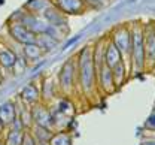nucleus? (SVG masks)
Instances as JSON below:
<instances>
[{
    "label": "nucleus",
    "instance_id": "1",
    "mask_svg": "<svg viewBox=\"0 0 155 145\" xmlns=\"http://www.w3.org/2000/svg\"><path fill=\"white\" fill-rule=\"evenodd\" d=\"M94 78H96V66L93 62V54L88 52V49L85 48L79 56V79H81V87L85 93L91 91Z\"/></svg>",
    "mask_w": 155,
    "mask_h": 145
},
{
    "label": "nucleus",
    "instance_id": "2",
    "mask_svg": "<svg viewBox=\"0 0 155 145\" xmlns=\"http://www.w3.org/2000/svg\"><path fill=\"white\" fill-rule=\"evenodd\" d=\"M131 54L137 69H142L145 64V46H143V33L136 30L131 36Z\"/></svg>",
    "mask_w": 155,
    "mask_h": 145
},
{
    "label": "nucleus",
    "instance_id": "3",
    "mask_svg": "<svg viewBox=\"0 0 155 145\" xmlns=\"http://www.w3.org/2000/svg\"><path fill=\"white\" fill-rule=\"evenodd\" d=\"M97 76H98V84L101 87V90L107 94L115 91V83H114V75H112V69L107 67L106 64H101L97 69Z\"/></svg>",
    "mask_w": 155,
    "mask_h": 145
},
{
    "label": "nucleus",
    "instance_id": "4",
    "mask_svg": "<svg viewBox=\"0 0 155 145\" xmlns=\"http://www.w3.org/2000/svg\"><path fill=\"white\" fill-rule=\"evenodd\" d=\"M11 35L14 36L15 41L21 42L24 45L27 43H36V33H33L28 27H25L22 22H17L11 27Z\"/></svg>",
    "mask_w": 155,
    "mask_h": 145
},
{
    "label": "nucleus",
    "instance_id": "5",
    "mask_svg": "<svg viewBox=\"0 0 155 145\" xmlns=\"http://www.w3.org/2000/svg\"><path fill=\"white\" fill-rule=\"evenodd\" d=\"M114 43L118 46V49L121 51V54L122 52L131 54V33L125 27H121L119 30L115 32Z\"/></svg>",
    "mask_w": 155,
    "mask_h": 145
},
{
    "label": "nucleus",
    "instance_id": "6",
    "mask_svg": "<svg viewBox=\"0 0 155 145\" xmlns=\"http://www.w3.org/2000/svg\"><path fill=\"white\" fill-rule=\"evenodd\" d=\"M122 62V54L121 51L118 49L114 42H110L106 48H104V64L110 69H114L118 63Z\"/></svg>",
    "mask_w": 155,
    "mask_h": 145
},
{
    "label": "nucleus",
    "instance_id": "7",
    "mask_svg": "<svg viewBox=\"0 0 155 145\" xmlns=\"http://www.w3.org/2000/svg\"><path fill=\"white\" fill-rule=\"evenodd\" d=\"M31 117H33V121L36 123V126H42V127H46V129H49L52 126L51 112L46 111L42 106H36V108L31 109Z\"/></svg>",
    "mask_w": 155,
    "mask_h": 145
},
{
    "label": "nucleus",
    "instance_id": "8",
    "mask_svg": "<svg viewBox=\"0 0 155 145\" xmlns=\"http://www.w3.org/2000/svg\"><path fill=\"white\" fill-rule=\"evenodd\" d=\"M143 46H145V60L148 63H155V33L148 32L143 35Z\"/></svg>",
    "mask_w": 155,
    "mask_h": 145
},
{
    "label": "nucleus",
    "instance_id": "9",
    "mask_svg": "<svg viewBox=\"0 0 155 145\" xmlns=\"http://www.w3.org/2000/svg\"><path fill=\"white\" fill-rule=\"evenodd\" d=\"M73 75H75V70H73V63L69 62L64 64L61 73H60V85L64 91H67L72 84H73Z\"/></svg>",
    "mask_w": 155,
    "mask_h": 145
},
{
    "label": "nucleus",
    "instance_id": "10",
    "mask_svg": "<svg viewBox=\"0 0 155 145\" xmlns=\"http://www.w3.org/2000/svg\"><path fill=\"white\" fill-rule=\"evenodd\" d=\"M15 118H17V108L12 102H6L0 106V121L3 124H11Z\"/></svg>",
    "mask_w": 155,
    "mask_h": 145
},
{
    "label": "nucleus",
    "instance_id": "11",
    "mask_svg": "<svg viewBox=\"0 0 155 145\" xmlns=\"http://www.w3.org/2000/svg\"><path fill=\"white\" fill-rule=\"evenodd\" d=\"M57 5L66 14H79L84 9V0H57Z\"/></svg>",
    "mask_w": 155,
    "mask_h": 145
},
{
    "label": "nucleus",
    "instance_id": "12",
    "mask_svg": "<svg viewBox=\"0 0 155 145\" xmlns=\"http://www.w3.org/2000/svg\"><path fill=\"white\" fill-rule=\"evenodd\" d=\"M36 43L40 46L42 51H51V49H54L57 46V39L49 36V35L42 33V35L36 36Z\"/></svg>",
    "mask_w": 155,
    "mask_h": 145
},
{
    "label": "nucleus",
    "instance_id": "13",
    "mask_svg": "<svg viewBox=\"0 0 155 145\" xmlns=\"http://www.w3.org/2000/svg\"><path fill=\"white\" fill-rule=\"evenodd\" d=\"M15 63H17V56L11 49L2 46V49H0V64L3 67H14Z\"/></svg>",
    "mask_w": 155,
    "mask_h": 145
},
{
    "label": "nucleus",
    "instance_id": "14",
    "mask_svg": "<svg viewBox=\"0 0 155 145\" xmlns=\"http://www.w3.org/2000/svg\"><path fill=\"white\" fill-rule=\"evenodd\" d=\"M45 18L49 21V24L51 25H63L66 20H64V15H63V12H60V11H54V9H51V8H48L46 11H45Z\"/></svg>",
    "mask_w": 155,
    "mask_h": 145
},
{
    "label": "nucleus",
    "instance_id": "15",
    "mask_svg": "<svg viewBox=\"0 0 155 145\" xmlns=\"http://www.w3.org/2000/svg\"><path fill=\"white\" fill-rule=\"evenodd\" d=\"M21 97H22V99H24L27 103L35 105L39 100V91H38V88H36L33 84L27 85V87H25V88L21 91Z\"/></svg>",
    "mask_w": 155,
    "mask_h": 145
},
{
    "label": "nucleus",
    "instance_id": "16",
    "mask_svg": "<svg viewBox=\"0 0 155 145\" xmlns=\"http://www.w3.org/2000/svg\"><path fill=\"white\" fill-rule=\"evenodd\" d=\"M112 75H114V83H115V87H121L122 84L125 83L127 79V73H125V66L124 63H118L115 67L112 69Z\"/></svg>",
    "mask_w": 155,
    "mask_h": 145
},
{
    "label": "nucleus",
    "instance_id": "17",
    "mask_svg": "<svg viewBox=\"0 0 155 145\" xmlns=\"http://www.w3.org/2000/svg\"><path fill=\"white\" fill-rule=\"evenodd\" d=\"M42 49H40V46H39L38 43H27L25 46H24V54H25V57L28 59V60H38L42 57Z\"/></svg>",
    "mask_w": 155,
    "mask_h": 145
},
{
    "label": "nucleus",
    "instance_id": "18",
    "mask_svg": "<svg viewBox=\"0 0 155 145\" xmlns=\"http://www.w3.org/2000/svg\"><path fill=\"white\" fill-rule=\"evenodd\" d=\"M49 145H72V138L67 132H60L57 135H52L49 139Z\"/></svg>",
    "mask_w": 155,
    "mask_h": 145
},
{
    "label": "nucleus",
    "instance_id": "19",
    "mask_svg": "<svg viewBox=\"0 0 155 145\" xmlns=\"http://www.w3.org/2000/svg\"><path fill=\"white\" fill-rule=\"evenodd\" d=\"M35 139L38 142H49L51 136H52V132L46 127H42V126H36L35 127Z\"/></svg>",
    "mask_w": 155,
    "mask_h": 145
},
{
    "label": "nucleus",
    "instance_id": "20",
    "mask_svg": "<svg viewBox=\"0 0 155 145\" xmlns=\"http://www.w3.org/2000/svg\"><path fill=\"white\" fill-rule=\"evenodd\" d=\"M22 138H24V133L19 132V130H11L6 136V141L5 145H22Z\"/></svg>",
    "mask_w": 155,
    "mask_h": 145
},
{
    "label": "nucleus",
    "instance_id": "21",
    "mask_svg": "<svg viewBox=\"0 0 155 145\" xmlns=\"http://www.w3.org/2000/svg\"><path fill=\"white\" fill-rule=\"evenodd\" d=\"M27 8H31V11H43V8L45 9H48V8H51V5L46 2V0H31L30 3H27Z\"/></svg>",
    "mask_w": 155,
    "mask_h": 145
},
{
    "label": "nucleus",
    "instance_id": "22",
    "mask_svg": "<svg viewBox=\"0 0 155 145\" xmlns=\"http://www.w3.org/2000/svg\"><path fill=\"white\" fill-rule=\"evenodd\" d=\"M22 145H38V141L35 139L33 135H30L28 132L24 133V138H22Z\"/></svg>",
    "mask_w": 155,
    "mask_h": 145
},
{
    "label": "nucleus",
    "instance_id": "23",
    "mask_svg": "<svg viewBox=\"0 0 155 145\" xmlns=\"http://www.w3.org/2000/svg\"><path fill=\"white\" fill-rule=\"evenodd\" d=\"M145 127H146V129H149V130H155V111L149 115V118L146 120Z\"/></svg>",
    "mask_w": 155,
    "mask_h": 145
},
{
    "label": "nucleus",
    "instance_id": "24",
    "mask_svg": "<svg viewBox=\"0 0 155 145\" xmlns=\"http://www.w3.org/2000/svg\"><path fill=\"white\" fill-rule=\"evenodd\" d=\"M11 126H12V130H19V132H22V129H24V124H22V121H21L19 118H15V120L11 123Z\"/></svg>",
    "mask_w": 155,
    "mask_h": 145
},
{
    "label": "nucleus",
    "instance_id": "25",
    "mask_svg": "<svg viewBox=\"0 0 155 145\" xmlns=\"http://www.w3.org/2000/svg\"><path fill=\"white\" fill-rule=\"evenodd\" d=\"M79 38H81V36H75V38H72V39H70L69 42H66V45L63 46V49H67V48H69L70 45H73V43H75V42H76L78 39H79Z\"/></svg>",
    "mask_w": 155,
    "mask_h": 145
},
{
    "label": "nucleus",
    "instance_id": "26",
    "mask_svg": "<svg viewBox=\"0 0 155 145\" xmlns=\"http://www.w3.org/2000/svg\"><path fill=\"white\" fill-rule=\"evenodd\" d=\"M142 145H155V141H146V142H143Z\"/></svg>",
    "mask_w": 155,
    "mask_h": 145
},
{
    "label": "nucleus",
    "instance_id": "27",
    "mask_svg": "<svg viewBox=\"0 0 155 145\" xmlns=\"http://www.w3.org/2000/svg\"><path fill=\"white\" fill-rule=\"evenodd\" d=\"M5 127H6V126H5V124H3V123H2V121H0V133H2V130H3Z\"/></svg>",
    "mask_w": 155,
    "mask_h": 145
},
{
    "label": "nucleus",
    "instance_id": "28",
    "mask_svg": "<svg viewBox=\"0 0 155 145\" xmlns=\"http://www.w3.org/2000/svg\"><path fill=\"white\" fill-rule=\"evenodd\" d=\"M38 145H49L48 142H38Z\"/></svg>",
    "mask_w": 155,
    "mask_h": 145
},
{
    "label": "nucleus",
    "instance_id": "29",
    "mask_svg": "<svg viewBox=\"0 0 155 145\" xmlns=\"http://www.w3.org/2000/svg\"><path fill=\"white\" fill-rule=\"evenodd\" d=\"M0 145H3V141H2V138H0Z\"/></svg>",
    "mask_w": 155,
    "mask_h": 145
}]
</instances>
